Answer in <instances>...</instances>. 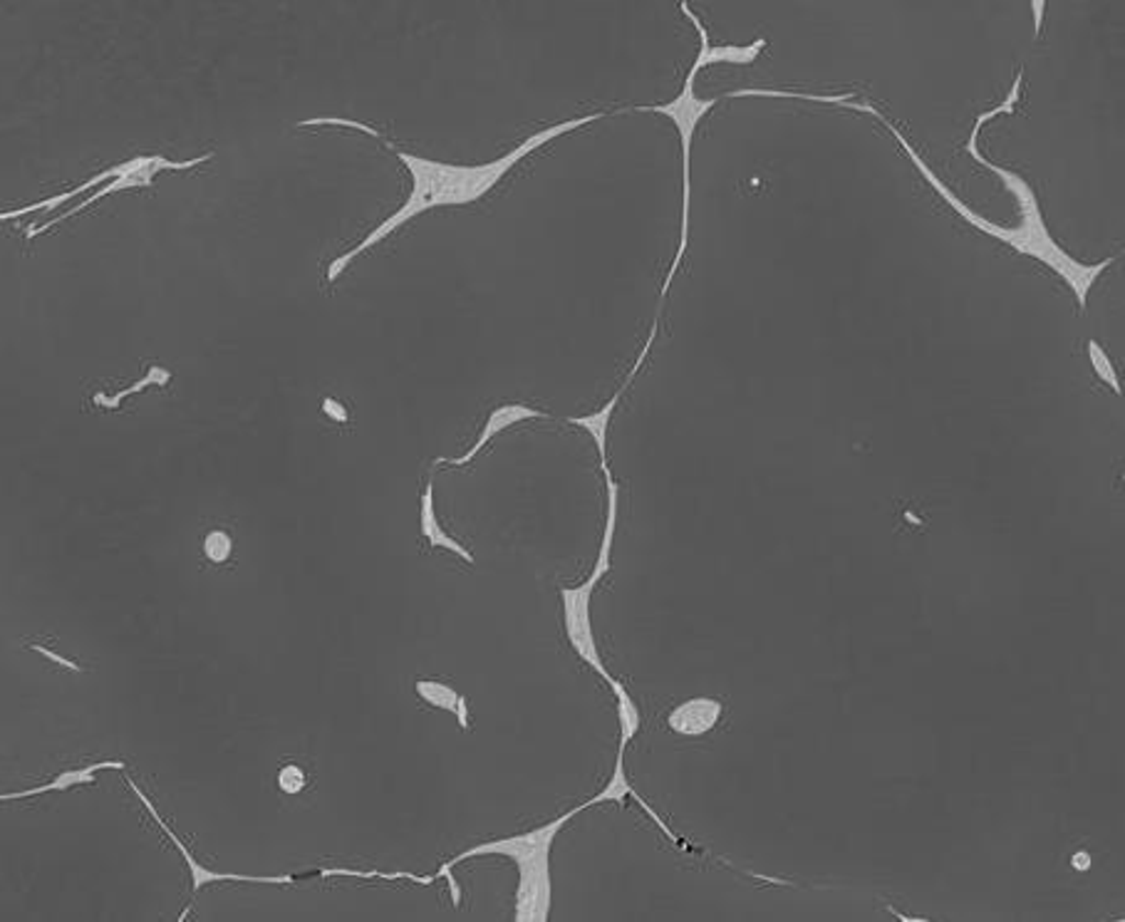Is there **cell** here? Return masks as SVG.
I'll list each match as a JSON object with an SVG mask.
<instances>
[{"label":"cell","instance_id":"obj_2","mask_svg":"<svg viewBox=\"0 0 1125 922\" xmlns=\"http://www.w3.org/2000/svg\"><path fill=\"white\" fill-rule=\"evenodd\" d=\"M600 469L605 474L607 483V519H605V534L603 544H600V554L595 560L593 573H590L583 585L578 588H560V603H562V627H566V638L570 648L583 660L588 668H593L605 684L613 690L617 697V717H620V749L630 744V739L640 729V709H637L635 702L627 695L623 682L615 680L610 670L605 668L603 658H600L595 633H593V617H590V601H593V591L598 583L603 581V576L610 570V550H613V536H615V524H617V483L610 474L607 464H600Z\"/></svg>","mask_w":1125,"mask_h":922},{"label":"cell","instance_id":"obj_14","mask_svg":"<svg viewBox=\"0 0 1125 922\" xmlns=\"http://www.w3.org/2000/svg\"><path fill=\"white\" fill-rule=\"evenodd\" d=\"M305 786H308V776L298 764H285L279 772V788L285 796H298Z\"/></svg>","mask_w":1125,"mask_h":922},{"label":"cell","instance_id":"obj_1","mask_svg":"<svg viewBox=\"0 0 1125 922\" xmlns=\"http://www.w3.org/2000/svg\"><path fill=\"white\" fill-rule=\"evenodd\" d=\"M600 117H603V114H590V117H578V119L562 122V125L543 129V132H538V135L529 137L526 141H523V145H519L513 151H509L507 157L489 161V164H479V167L442 164V161L414 157V155H407V151H397L399 161H402V164L409 169V174H412V179H414L412 194H409L405 206L399 208L397 214L389 216L385 224H379L375 231H372L370 236H365V241H362L350 253L340 255L338 261H332L328 265V281L330 283L336 281L338 275L348 269L352 259H357L360 253H365L375 243L387 239V236L393 234L395 228L407 224L409 218H414L417 214H422V212H429V208L464 206V204L479 202L484 194H489L491 189L501 182L503 174H509V171L513 169V164H519V161L523 157H529L531 151H536L538 147L546 145V141L556 139L560 135H566V132H570V129H578V127H583V125H590V122H595Z\"/></svg>","mask_w":1125,"mask_h":922},{"label":"cell","instance_id":"obj_5","mask_svg":"<svg viewBox=\"0 0 1125 922\" xmlns=\"http://www.w3.org/2000/svg\"><path fill=\"white\" fill-rule=\"evenodd\" d=\"M127 784H129L132 792L137 794L139 801L145 804V809L151 813V819H155V823L159 826L161 831L167 833V839H169L171 843H174V849L181 853V858L186 861V866H189V878H192V890H194V892H198V890H202L204 886H212V883H228V880H231V883H261V886H288V883H293V878H291V876L255 878V876H241V873H218V870H212V868L202 866V863H198V861L194 858V853L186 849L184 841H181L179 835L169 829L167 821L161 819L159 811H157V806L149 801L147 794L141 792V788H139L135 782H132V778H127Z\"/></svg>","mask_w":1125,"mask_h":922},{"label":"cell","instance_id":"obj_17","mask_svg":"<svg viewBox=\"0 0 1125 922\" xmlns=\"http://www.w3.org/2000/svg\"><path fill=\"white\" fill-rule=\"evenodd\" d=\"M322 412H326V417H330L332 422H340V424H345V422H348V410H345V405L338 402V399H332V397H326V399H322Z\"/></svg>","mask_w":1125,"mask_h":922},{"label":"cell","instance_id":"obj_18","mask_svg":"<svg viewBox=\"0 0 1125 922\" xmlns=\"http://www.w3.org/2000/svg\"><path fill=\"white\" fill-rule=\"evenodd\" d=\"M1073 868L1089 870V868H1091V858H1089V853H1086V851H1081V853H1076V855H1073Z\"/></svg>","mask_w":1125,"mask_h":922},{"label":"cell","instance_id":"obj_11","mask_svg":"<svg viewBox=\"0 0 1125 922\" xmlns=\"http://www.w3.org/2000/svg\"><path fill=\"white\" fill-rule=\"evenodd\" d=\"M419 528H422V536L429 546L434 548H446L452 550V554L462 556L466 564H474V556L466 550L459 540L452 538L446 531L442 528L440 521H436V511H434V483L432 479L427 481V489L422 493V519H419Z\"/></svg>","mask_w":1125,"mask_h":922},{"label":"cell","instance_id":"obj_13","mask_svg":"<svg viewBox=\"0 0 1125 922\" xmlns=\"http://www.w3.org/2000/svg\"><path fill=\"white\" fill-rule=\"evenodd\" d=\"M204 556L206 560H212V564H226L228 558H231L234 554V538L228 531H221V528H214L208 531V534L204 536Z\"/></svg>","mask_w":1125,"mask_h":922},{"label":"cell","instance_id":"obj_4","mask_svg":"<svg viewBox=\"0 0 1125 922\" xmlns=\"http://www.w3.org/2000/svg\"><path fill=\"white\" fill-rule=\"evenodd\" d=\"M212 157H214V151H206V155L196 157V159H189V161H169V159H164V157H157V155H155V161H151L149 167L135 171V174H124V177H120V179H114L112 184H107L104 189H100V192H94L92 196L84 198L82 204H78L75 208H70L68 214L57 216V218H53V221H47V224H43V226H33V228H27V234H25V236H27V239H35L37 234H45L47 228H53V226H57V224L68 221V218H72L75 214L84 212V208L92 206V204H98L100 198L110 196V194L127 192V189L151 186V182H155V177L159 174V171H184V169H192V167H196V164H204V161H208Z\"/></svg>","mask_w":1125,"mask_h":922},{"label":"cell","instance_id":"obj_10","mask_svg":"<svg viewBox=\"0 0 1125 922\" xmlns=\"http://www.w3.org/2000/svg\"><path fill=\"white\" fill-rule=\"evenodd\" d=\"M414 692H417V697L424 702V705L450 712V715H454L456 721H459V727L464 731L469 729V702H466V697L459 695L452 684L436 682V680H417Z\"/></svg>","mask_w":1125,"mask_h":922},{"label":"cell","instance_id":"obj_3","mask_svg":"<svg viewBox=\"0 0 1125 922\" xmlns=\"http://www.w3.org/2000/svg\"><path fill=\"white\" fill-rule=\"evenodd\" d=\"M603 804V798L593 796L588 798L586 804L576 806L568 813L558 816L556 821L543 823L538 829L509 835V839H496L489 843L471 845V849L462 851L456 858L446 861L440 870H452L459 866L466 858H476V855H503V858H511L519 868V888H516V922H546L550 915V896H553V883H550V849L553 841L560 829H566L570 819H576L580 811L590 809V806Z\"/></svg>","mask_w":1125,"mask_h":922},{"label":"cell","instance_id":"obj_7","mask_svg":"<svg viewBox=\"0 0 1125 922\" xmlns=\"http://www.w3.org/2000/svg\"><path fill=\"white\" fill-rule=\"evenodd\" d=\"M536 417H546L541 410H533V407L529 405H521V402H511V405H501L496 407V410L489 414V420H486L484 424V432L479 434V442H476L469 452H466L464 456H456V459H436V464H450V467H464V464H469L476 454H479L486 444H489L496 434H501L503 430H509V426L519 424V422H526V420H536Z\"/></svg>","mask_w":1125,"mask_h":922},{"label":"cell","instance_id":"obj_6","mask_svg":"<svg viewBox=\"0 0 1125 922\" xmlns=\"http://www.w3.org/2000/svg\"><path fill=\"white\" fill-rule=\"evenodd\" d=\"M721 702L712 697H692L677 705L670 717H667V727H670L674 735L680 737H702L717 727L721 719Z\"/></svg>","mask_w":1125,"mask_h":922},{"label":"cell","instance_id":"obj_15","mask_svg":"<svg viewBox=\"0 0 1125 922\" xmlns=\"http://www.w3.org/2000/svg\"><path fill=\"white\" fill-rule=\"evenodd\" d=\"M316 125H338V127L360 129V132H365V135L377 137V139L383 137V135H379L377 129H372V127H367V125H362V122H355V119H342V117H316V119H305V122H300V127H316Z\"/></svg>","mask_w":1125,"mask_h":922},{"label":"cell","instance_id":"obj_12","mask_svg":"<svg viewBox=\"0 0 1125 922\" xmlns=\"http://www.w3.org/2000/svg\"><path fill=\"white\" fill-rule=\"evenodd\" d=\"M169 379H171V369L161 367V365H151V367L147 369V375H145V377H139L135 385H129V387L120 389L117 395H112V397L102 395V392L94 395V405H98V407H104V410H120L122 402H124V399H127V397H135V395H139V392H145V389H149V387H167V385H169Z\"/></svg>","mask_w":1125,"mask_h":922},{"label":"cell","instance_id":"obj_16","mask_svg":"<svg viewBox=\"0 0 1125 922\" xmlns=\"http://www.w3.org/2000/svg\"><path fill=\"white\" fill-rule=\"evenodd\" d=\"M31 650L41 654V658H45V660H50V662H55V664H60V668H65V670L82 672V668H80L78 662H72V660L65 658V654L55 652V650H50V648H45V645H31Z\"/></svg>","mask_w":1125,"mask_h":922},{"label":"cell","instance_id":"obj_9","mask_svg":"<svg viewBox=\"0 0 1125 922\" xmlns=\"http://www.w3.org/2000/svg\"><path fill=\"white\" fill-rule=\"evenodd\" d=\"M127 766L124 762H120V759H107V762H98V764H88L82 769H65V772L57 774L53 782H47L43 786H35V788H25V792H13V794H3L0 798L3 801H15V798H33V796H41V794H65L70 792V788L75 786H82V784H94L98 782V772H104V769H114V772H122V769Z\"/></svg>","mask_w":1125,"mask_h":922},{"label":"cell","instance_id":"obj_8","mask_svg":"<svg viewBox=\"0 0 1125 922\" xmlns=\"http://www.w3.org/2000/svg\"><path fill=\"white\" fill-rule=\"evenodd\" d=\"M151 161H155V157H135V159H129L127 164H117V167H112V169H107V171H100V174H94L92 179H88V182L80 184L78 189H70V192L57 194V196H53V198H45V202H37V204H27V206H23V208H15V212H5V214H0V221H8V218H18V216H23V214H33V212H53V208L63 206L65 202H70V198L84 194V192H88V189H94V186L102 184V182H114V179H120V177H124V174H135V171L149 167Z\"/></svg>","mask_w":1125,"mask_h":922}]
</instances>
